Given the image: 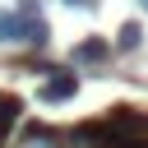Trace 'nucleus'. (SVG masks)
<instances>
[{
	"label": "nucleus",
	"instance_id": "f257e3e1",
	"mask_svg": "<svg viewBox=\"0 0 148 148\" xmlns=\"http://www.w3.org/2000/svg\"><path fill=\"white\" fill-rule=\"evenodd\" d=\"M79 92V74H51L42 83V102H69Z\"/></svg>",
	"mask_w": 148,
	"mask_h": 148
},
{
	"label": "nucleus",
	"instance_id": "f03ea898",
	"mask_svg": "<svg viewBox=\"0 0 148 148\" xmlns=\"http://www.w3.org/2000/svg\"><path fill=\"white\" fill-rule=\"evenodd\" d=\"M106 56H111V42H106V37H88V42L74 46V65H97V60H106Z\"/></svg>",
	"mask_w": 148,
	"mask_h": 148
},
{
	"label": "nucleus",
	"instance_id": "7ed1b4c3",
	"mask_svg": "<svg viewBox=\"0 0 148 148\" xmlns=\"http://www.w3.org/2000/svg\"><path fill=\"white\" fill-rule=\"evenodd\" d=\"M139 42H143V23H139V18L120 23V32H116V46H120V51H134Z\"/></svg>",
	"mask_w": 148,
	"mask_h": 148
},
{
	"label": "nucleus",
	"instance_id": "20e7f679",
	"mask_svg": "<svg viewBox=\"0 0 148 148\" xmlns=\"http://www.w3.org/2000/svg\"><path fill=\"white\" fill-rule=\"evenodd\" d=\"M23 32H28V23L18 14H0V42H23Z\"/></svg>",
	"mask_w": 148,
	"mask_h": 148
},
{
	"label": "nucleus",
	"instance_id": "39448f33",
	"mask_svg": "<svg viewBox=\"0 0 148 148\" xmlns=\"http://www.w3.org/2000/svg\"><path fill=\"white\" fill-rule=\"evenodd\" d=\"M18 120V97H9V92H0V139L9 134V125Z\"/></svg>",
	"mask_w": 148,
	"mask_h": 148
},
{
	"label": "nucleus",
	"instance_id": "423d86ee",
	"mask_svg": "<svg viewBox=\"0 0 148 148\" xmlns=\"http://www.w3.org/2000/svg\"><path fill=\"white\" fill-rule=\"evenodd\" d=\"M23 42H28V46H46V42H51V23H46V18H32L28 32H23Z\"/></svg>",
	"mask_w": 148,
	"mask_h": 148
},
{
	"label": "nucleus",
	"instance_id": "0eeeda50",
	"mask_svg": "<svg viewBox=\"0 0 148 148\" xmlns=\"http://www.w3.org/2000/svg\"><path fill=\"white\" fill-rule=\"evenodd\" d=\"M65 5H79V9H88V5H92V0H65Z\"/></svg>",
	"mask_w": 148,
	"mask_h": 148
},
{
	"label": "nucleus",
	"instance_id": "6e6552de",
	"mask_svg": "<svg viewBox=\"0 0 148 148\" xmlns=\"http://www.w3.org/2000/svg\"><path fill=\"white\" fill-rule=\"evenodd\" d=\"M143 5H148V0H143Z\"/></svg>",
	"mask_w": 148,
	"mask_h": 148
}]
</instances>
